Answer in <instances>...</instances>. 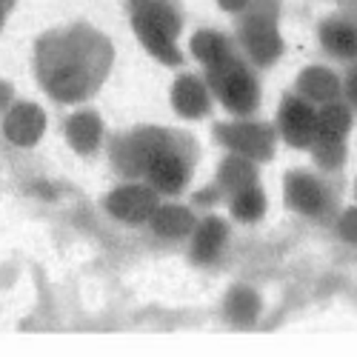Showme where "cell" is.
<instances>
[{
	"mask_svg": "<svg viewBox=\"0 0 357 357\" xmlns=\"http://www.w3.org/2000/svg\"><path fill=\"white\" fill-rule=\"evenodd\" d=\"M152 177H155L160 186L172 189V186H177V183L183 181V169H181V163H177L174 158H158L152 163Z\"/></svg>",
	"mask_w": 357,
	"mask_h": 357,
	"instance_id": "7a4b0ae2",
	"label": "cell"
},
{
	"mask_svg": "<svg viewBox=\"0 0 357 357\" xmlns=\"http://www.w3.org/2000/svg\"><path fill=\"white\" fill-rule=\"evenodd\" d=\"M6 132H9V137H15V140H20V143H29V140H32V137L40 132V114H35L32 109H26V106L15 109V112L9 114Z\"/></svg>",
	"mask_w": 357,
	"mask_h": 357,
	"instance_id": "6da1fadb",
	"label": "cell"
}]
</instances>
